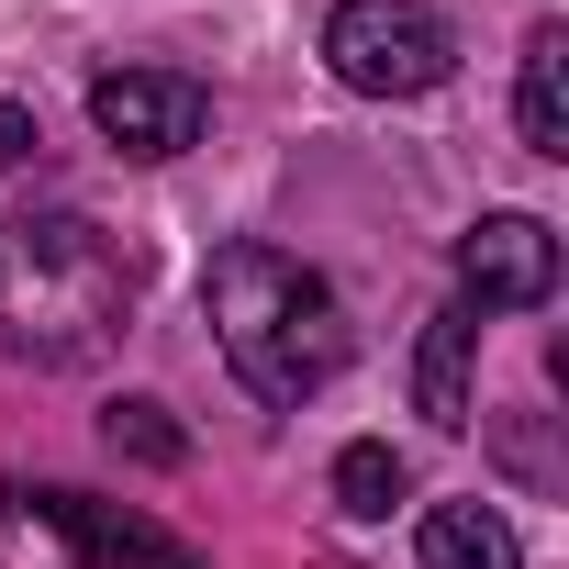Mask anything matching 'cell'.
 <instances>
[{"mask_svg":"<svg viewBox=\"0 0 569 569\" xmlns=\"http://www.w3.org/2000/svg\"><path fill=\"white\" fill-rule=\"evenodd\" d=\"M201 313H212V347H223V369L257 391V402H313L336 369H347V302H336V279L325 268H302L291 246H223L212 268H201Z\"/></svg>","mask_w":569,"mask_h":569,"instance_id":"cell-1","label":"cell"},{"mask_svg":"<svg viewBox=\"0 0 569 569\" xmlns=\"http://www.w3.org/2000/svg\"><path fill=\"white\" fill-rule=\"evenodd\" d=\"M134 313V268L90 212H12L0 223V347L34 369H90Z\"/></svg>","mask_w":569,"mask_h":569,"instance_id":"cell-2","label":"cell"},{"mask_svg":"<svg viewBox=\"0 0 569 569\" xmlns=\"http://www.w3.org/2000/svg\"><path fill=\"white\" fill-rule=\"evenodd\" d=\"M325 57H336V79L369 90V101H425V90H447L458 34H447V12H425V0H336Z\"/></svg>","mask_w":569,"mask_h":569,"instance_id":"cell-3","label":"cell"},{"mask_svg":"<svg viewBox=\"0 0 569 569\" xmlns=\"http://www.w3.org/2000/svg\"><path fill=\"white\" fill-rule=\"evenodd\" d=\"M12 513L23 525H46V536H68V558L79 569H201L168 525H146V513H123V502H90V491H12Z\"/></svg>","mask_w":569,"mask_h":569,"instance_id":"cell-4","label":"cell"},{"mask_svg":"<svg viewBox=\"0 0 569 569\" xmlns=\"http://www.w3.org/2000/svg\"><path fill=\"white\" fill-rule=\"evenodd\" d=\"M558 291V234L536 212H480L458 234V302L469 313H536Z\"/></svg>","mask_w":569,"mask_h":569,"instance_id":"cell-5","label":"cell"},{"mask_svg":"<svg viewBox=\"0 0 569 569\" xmlns=\"http://www.w3.org/2000/svg\"><path fill=\"white\" fill-rule=\"evenodd\" d=\"M201 79H179V68H112V79H90V123L123 146V157H190L201 146Z\"/></svg>","mask_w":569,"mask_h":569,"instance_id":"cell-6","label":"cell"},{"mask_svg":"<svg viewBox=\"0 0 569 569\" xmlns=\"http://www.w3.org/2000/svg\"><path fill=\"white\" fill-rule=\"evenodd\" d=\"M469 347H480V313L469 302H447L436 325H425V347H413V413L425 425H469Z\"/></svg>","mask_w":569,"mask_h":569,"instance_id":"cell-7","label":"cell"},{"mask_svg":"<svg viewBox=\"0 0 569 569\" xmlns=\"http://www.w3.org/2000/svg\"><path fill=\"white\" fill-rule=\"evenodd\" d=\"M513 123H525V146H536V157H569V34H558V23H536V34H525Z\"/></svg>","mask_w":569,"mask_h":569,"instance_id":"cell-8","label":"cell"},{"mask_svg":"<svg viewBox=\"0 0 569 569\" xmlns=\"http://www.w3.org/2000/svg\"><path fill=\"white\" fill-rule=\"evenodd\" d=\"M425 569H525V547L491 502H436L425 513Z\"/></svg>","mask_w":569,"mask_h":569,"instance_id":"cell-9","label":"cell"},{"mask_svg":"<svg viewBox=\"0 0 569 569\" xmlns=\"http://www.w3.org/2000/svg\"><path fill=\"white\" fill-rule=\"evenodd\" d=\"M402 491H413V469H402V458H391V447H380V436H358V447H347V458H336V502H347V513H358V525H380V513H391V502H402Z\"/></svg>","mask_w":569,"mask_h":569,"instance_id":"cell-10","label":"cell"},{"mask_svg":"<svg viewBox=\"0 0 569 569\" xmlns=\"http://www.w3.org/2000/svg\"><path fill=\"white\" fill-rule=\"evenodd\" d=\"M101 447H112V458H134V469H179V458H190V447H179V425H168L157 402H112V413H101Z\"/></svg>","mask_w":569,"mask_h":569,"instance_id":"cell-11","label":"cell"},{"mask_svg":"<svg viewBox=\"0 0 569 569\" xmlns=\"http://www.w3.org/2000/svg\"><path fill=\"white\" fill-rule=\"evenodd\" d=\"M34 157H46V123L23 101H0V168H34Z\"/></svg>","mask_w":569,"mask_h":569,"instance_id":"cell-12","label":"cell"}]
</instances>
